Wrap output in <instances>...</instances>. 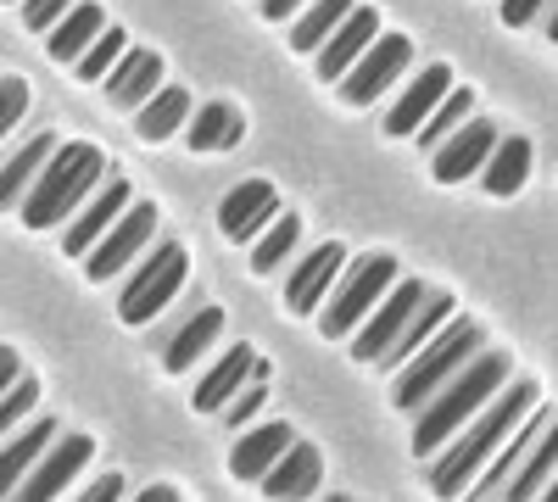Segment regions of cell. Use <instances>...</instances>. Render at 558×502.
Masks as SVG:
<instances>
[{
	"label": "cell",
	"instance_id": "cell-1",
	"mask_svg": "<svg viewBox=\"0 0 558 502\" xmlns=\"http://www.w3.org/2000/svg\"><path fill=\"white\" fill-rule=\"evenodd\" d=\"M531 414H536V380H508V391L492 407H481V414L447 441V452L425 469V486L441 502H463V491L486 475V464L508 446V436H514Z\"/></svg>",
	"mask_w": 558,
	"mask_h": 502
},
{
	"label": "cell",
	"instance_id": "cell-2",
	"mask_svg": "<svg viewBox=\"0 0 558 502\" xmlns=\"http://www.w3.org/2000/svg\"><path fill=\"white\" fill-rule=\"evenodd\" d=\"M508 380H514V363H508V352H481L470 369H463L425 414H418V425H413V458H436V452L470 425L481 407H492L502 391H508Z\"/></svg>",
	"mask_w": 558,
	"mask_h": 502
},
{
	"label": "cell",
	"instance_id": "cell-3",
	"mask_svg": "<svg viewBox=\"0 0 558 502\" xmlns=\"http://www.w3.org/2000/svg\"><path fill=\"white\" fill-rule=\"evenodd\" d=\"M101 179H107V157L96 146L73 140V146H62L51 157V168L39 173V185L23 196L17 218L28 223V230H57V223H68L89 201V191H96Z\"/></svg>",
	"mask_w": 558,
	"mask_h": 502
},
{
	"label": "cell",
	"instance_id": "cell-4",
	"mask_svg": "<svg viewBox=\"0 0 558 502\" xmlns=\"http://www.w3.org/2000/svg\"><path fill=\"white\" fill-rule=\"evenodd\" d=\"M475 357H481V325H470V318H452V325L397 375L391 402L402 407V414H425V407H430L463 369H470Z\"/></svg>",
	"mask_w": 558,
	"mask_h": 502
},
{
	"label": "cell",
	"instance_id": "cell-5",
	"mask_svg": "<svg viewBox=\"0 0 558 502\" xmlns=\"http://www.w3.org/2000/svg\"><path fill=\"white\" fill-rule=\"evenodd\" d=\"M391 291H397V262L391 257L368 252V257L347 262L341 285L330 291V302H324V313H318V330L324 335H357Z\"/></svg>",
	"mask_w": 558,
	"mask_h": 502
},
{
	"label": "cell",
	"instance_id": "cell-6",
	"mask_svg": "<svg viewBox=\"0 0 558 502\" xmlns=\"http://www.w3.org/2000/svg\"><path fill=\"white\" fill-rule=\"evenodd\" d=\"M184 273H191V257H184V246H179V241L157 246L146 262L134 268V280L123 285L118 318H123V325H146V318H157V313L184 291Z\"/></svg>",
	"mask_w": 558,
	"mask_h": 502
},
{
	"label": "cell",
	"instance_id": "cell-7",
	"mask_svg": "<svg viewBox=\"0 0 558 502\" xmlns=\"http://www.w3.org/2000/svg\"><path fill=\"white\" fill-rule=\"evenodd\" d=\"M425 302H430V291H425V285H418V280H402V285H397V291L375 307V318H368V325L357 330L352 357H357V363H380V357L402 341V330L413 325V313L425 307Z\"/></svg>",
	"mask_w": 558,
	"mask_h": 502
},
{
	"label": "cell",
	"instance_id": "cell-8",
	"mask_svg": "<svg viewBox=\"0 0 558 502\" xmlns=\"http://www.w3.org/2000/svg\"><path fill=\"white\" fill-rule=\"evenodd\" d=\"M89 452H96V441H89V436H62V441L28 469V480H23L7 502H57V497L73 486V475H84Z\"/></svg>",
	"mask_w": 558,
	"mask_h": 502
},
{
	"label": "cell",
	"instance_id": "cell-9",
	"mask_svg": "<svg viewBox=\"0 0 558 502\" xmlns=\"http://www.w3.org/2000/svg\"><path fill=\"white\" fill-rule=\"evenodd\" d=\"M408 57H413L408 34H380V39H375V51H368V57L341 78V101H347V107H368V101L380 96V89H391V84L402 78Z\"/></svg>",
	"mask_w": 558,
	"mask_h": 502
},
{
	"label": "cell",
	"instance_id": "cell-10",
	"mask_svg": "<svg viewBox=\"0 0 558 502\" xmlns=\"http://www.w3.org/2000/svg\"><path fill=\"white\" fill-rule=\"evenodd\" d=\"M151 235H157V207L134 201V207L118 218V230L84 257V273H89V280H112V273H123V268L134 262V252H146Z\"/></svg>",
	"mask_w": 558,
	"mask_h": 502
},
{
	"label": "cell",
	"instance_id": "cell-11",
	"mask_svg": "<svg viewBox=\"0 0 558 502\" xmlns=\"http://www.w3.org/2000/svg\"><path fill=\"white\" fill-rule=\"evenodd\" d=\"M452 68L447 62H436V68H425V73H413V84L402 89V101L386 112V134L391 140H408V134H418L430 118H436V107L452 96Z\"/></svg>",
	"mask_w": 558,
	"mask_h": 502
},
{
	"label": "cell",
	"instance_id": "cell-12",
	"mask_svg": "<svg viewBox=\"0 0 558 502\" xmlns=\"http://www.w3.org/2000/svg\"><path fill=\"white\" fill-rule=\"evenodd\" d=\"M274 218H279V196H274L268 179H246V185H235V191L218 201L223 241H263Z\"/></svg>",
	"mask_w": 558,
	"mask_h": 502
},
{
	"label": "cell",
	"instance_id": "cell-13",
	"mask_svg": "<svg viewBox=\"0 0 558 502\" xmlns=\"http://www.w3.org/2000/svg\"><path fill=\"white\" fill-rule=\"evenodd\" d=\"M341 273H347V246H336V241L313 246V257L296 262L291 285H286V307H291L296 318H307L318 302H330V291L341 285Z\"/></svg>",
	"mask_w": 558,
	"mask_h": 502
},
{
	"label": "cell",
	"instance_id": "cell-14",
	"mask_svg": "<svg viewBox=\"0 0 558 502\" xmlns=\"http://www.w3.org/2000/svg\"><path fill=\"white\" fill-rule=\"evenodd\" d=\"M123 212H129V185H123V179H107L101 196L62 230V252H68V257H89V252H96V246L118 230Z\"/></svg>",
	"mask_w": 558,
	"mask_h": 502
},
{
	"label": "cell",
	"instance_id": "cell-15",
	"mask_svg": "<svg viewBox=\"0 0 558 502\" xmlns=\"http://www.w3.org/2000/svg\"><path fill=\"white\" fill-rule=\"evenodd\" d=\"M375 39H380V12L375 7H357L336 34H330V45H324V51H318V78H347L368 51H375Z\"/></svg>",
	"mask_w": 558,
	"mask_h": 502
},
{
	"label": "cell",
	"instance_id": "cell-16",
	"mask_svg": "<svg viewBox=\"0 0 558 502\" xmlns=\"http://www.w3.org/2000/svg\"><path fill=\"white\" fill-rule=\"evenodd\" d=\"M497 151V134L486 118H470L441 151H430V173H436V185H458V179H470L486 168V157Z\"/></svg>",
	"mask_w": 558,
	"mask_h": 502
},
{
	"label": "cell",
	"instance_id": "cell-17",
	"mask_svg": "<svg viewBox=\"0 0 558 502\" xmlns=\"http://www.w3.org/2000/svg\"><path fill=\"white\" fill-rule=\"evenodd\" d=\"M257 363H263V357H257L252 346H229L223 363H218V369L196 385V396H191V402H196V414H223V407L257 380Z\"/></svg>",
	"mask_w": 558,
	"mask_h": 502
},
{
	"label": "cell",
	"instance_id": "cell-18",
	"mask_svg": "<svg viewBox=\"0 0 558 502\" xmlns=\"http://www.w3.org/2000/svg\"><path fill=\"white\" fill-rule=\"evenodd\" d=\"M291 446H296L291 425H257V430H246L235 446H229V475L235 480H263Z\"/></svg>",
	"mask_w": 558,
	"mask_h": 502
},
{
	"label": "cell",
	"instance_id": "cell-19",
	"mask_svg": "<svg viewBox=\"0 0 558 502\" xmlns=\"http://www.w3.org/2000/svg\"><path fill=\"white\" fill-rule=\"evenodd\" d=\"M157 89H162V57L157 51H129L107 78V101L123 107V112H140L146 101H157Z\"/></svg>",
	"mask_w": 558,
	"mask_h": 502
},
{
	"label": "cell",
	"instance_id": "cell-20",
	"mask_svg": "<svg viewBox=\"0 0 558 502\" xmlns=\"http://www.w3.org/2000/svg\"><path fill=\"white\" fill-rule=\"evenodd\" d=\"M318 475H324V464H318V452L313 446H291L286 458H279L257 486H263V497L268 502H302V497H313V486H318Z\"/></svg>",
	"mask_w": 558,
	"mask_h": 502
},
{
	"label": "cell",
	"instance_id": "cell-21",
	"mask_svg": "<svg viewBox=\"0 0 558 502\" xmlns=\"http://www.w3.org/2000/svg\"><path fill=\"white\" fill-rule=\"evenodd\" d=\"M447 325H452V296H430L425 307H418V313H413V325L402 330V341H397V346H391V352L380 357V369H391V375H402V369H408V363H413L418 352H425V346H430V341H436V335H441Z\"/></svg>",
	"mask_w": 558,
	"mask_h": 502
},
{
	"label": "cell",
	"instance_id": "cell-22",
	"mask_svg": "<svg viewBox=\"0 0 558 502\" xmlns=\"http://www.w3.org/2000/svg\"><path fill=\"white\" fill-rule=\"evenodd\" d=\"M51 446H57V425H51V419H39V425H28L23 436H12L7 452H0V497H12V491L28 480V469H34Z\"/></svg>",
	"mask_w": 558,
	"mask_h": 502
},
{
	"label": "cell",
	"instance_id": "cell-23",
	"mask_svg": "<svg viewBox=\"0 0 558 502\" xmlns=\"http://www.w3.org/2000/svg\"><path fill=\"white\" fill-rule=\"evenodd\" d=\"M107 34V12L96 7V0H78V7L51 28V39H45V51H51L57 62H78L84 51H89V45H96Z\"/></svg>",
	"mask_w": 558,
	"mask_h": 502
},
{
	"label": "cell",
	"instance_id": "cell-24",
	"mask_svg": "<svg viewBox=\"0 0 558 502\" xmlns=\"http://www.w3.org/2000/svg\"><path fill=\"white\" fill-rule=\"evenodd\" d=\"M57 151H62L57 134H39V140H28V146L7 162V173H0V201H7V207H23V196L39 185V173L51 168Z\"/></svg>",
	"mask_w": 558,
	"mask_h": 502
},
{
	"label": "cell",
	"instance_id": "cell-25",
	"mask_svg": "<svg viewBox=\"0 0 558 502\" xmlns=\"http://www.w3.org/2000/svg\"><path fill=\"white\" fill-rule=\"evenodd\" d=\"M241 112L235 107H223V101H213V107H202L191 123H184V146H191L196 157H207V151H235L241 146Z\"/></svg>",
	"mask_w": 558,
	"mask_h": 502
},
{
	"label": "cell",
	"instance_id": "cell-26",
	"mask_svg": "<svg viewBox=\"0 0 558 502\" xmlns=\"http://www.w3.org/2000/svg\"><path fill=\"white\" fill-rule=\"evenodd\" d=\"M525 173H531V140H520V134H508V140H497V151L486 157V168H481V185H486V196H520Z\"/></svg>",
	"mask_w": 558,
	"mask_h": 502
},
{
	"label": "cell",
	"instance_id": "cell-27",
	"mask_svg": "<svg viewBox=\"0 0 558 502\" xmlns=\"http://www.w3.org/2000/svg\"><path fill=\"white\" fill-rule=\"evenodd\" d=\"M213 341H223V313H218V307H202V313L191 318V325H184V330L168 341L162 369H168V375H184V369H191V363H196Z\"/></svg>",
	"mask_w": 558,
	"mask_h": 502
},
{
	"label": "cell",
	"instance_id": "cell-28",
	"mask_svg": "<svg viewBox=\"0 0 558 502\" xmlns=\"http://www.w3.org/2000/svg\"><path fill=\"white\" fill-rule=\"evenodd\" d=\"M553 475H558V419L542 430V441H536V452L525 458V469L508 480V491H502V502H536L547 486H553Z\"/></svg>",
	"mask_w": 558,
	"mask_h": 502
},
{
	"label": "cell",
	"instance_id": "cell-29",
	"mask_svg": "<svg viewBox=\"0 0 558 502\" xmlns=\"http://www.w3.org/2000/svg\"><path fill=\"white\" fill-rule=\"evenodd\" d=\"M352 12H357L352 0H313V7L291 23V51H302V57L324 51V45H330V34H336Z\"/></svg>",
	"mask_w": 558,
	"mask_h": 502
},
{
	"label": "cell",
	"instance_id": "cell-30",
	"mask_svg": "<svg viewBox=\"0 0 558 502\" xmlns=\"http://www.w3.org/2000/svg\"><path fill=\"white\" fill-rule=\"evenodd\" d=\"M191 96H184L179 84L157 89V101H146L134 112V128H140V140H168V134H179V123H191Z\"/></svg>",
	"mask_w": 558,
	"mask_h": 502
},
{
	"label": "cell",
	"instance_id": "cell-31",
	"mask_svg": "<svg viewBox=\"0 0 558 502\" xmlns=\"http://www.w3.org/2000/svg\"><path fill=\"white\" fill-rule=\"evenodd\" d=\"M470 118H475V96H470V89H463V84H458V89H452V96H447V101L436 107V118H430L425 128H418V134H413V140H418V146H425V151H441V146L452 140V134H458L463 123H470Z\"/></svg>",
	"mask_w": 558,
	"mask_h": 502
},
{
	"label": "cell",
	"instance_id": "cell-32",
	"mask_svg": "<svg viewBox=\"0 0 558 502\" xmlns=\"http://www.w3.org/2000/svg\"><path fill=\"white\" fill-rule=\"evenodd\" d=\"M296 241H302V223H296L291 212H279V218L268 223V235L252 241V273H274L279 262L296 252Z\"/></svg>",
	"mask_w": 558,
	"mask_h": 502
},
{
	"label": "cell",
	"instance_id": "cell-33",
	"mask_svg": "<svg viewBox=\"0 0 558 502\" xmlns=\"http://www.w3.org/2000/svg\"><path fill=\"white\" fill-rule=\"evenodd\" d=\"M123 57H129L123 28H107V34H101V39L78 57V73H73V78H84V84H89V78H112V68H118Z\"/></svg>",
	"mask_w": 558,
	"mask_h": 502
},
{
	"label": "cell",
	"instance_id": "cell-34",
	"mask_svg": "<svg viewBox=\"0 0 558 502\" xmlns=\"http://www.w3.org/2000/svg\"><path fill=\"white\" fill-rule=\"evenodd\" d=\"M263 396H268V363H257V380L235 396V402H229L223 407V430H235V425H246L252 414H257V407H263Z\"/></svg>",
	"mask_w": 558,
	"mask_h": 502
},
{
	"label": "cell",
	"instance_id": "cell-35",
	"mask_svg": "<svg viewBox=\"0 0 558 502\" xmlns=\"http://www.w3.org/2000/svg\"><path fill=\"white\" fill-rule=\"evenodd\" d=\"M17 12H23V23H28L34 34H45V28H57V23L73 12V0H23Z\"/></svg>",
	"mask_w": 558,
	"mask_h": 502
},
{
	"label": "cell",
	"instance_id": "cell-36",
	"mask_svg": "<svg viewBox=\"0 0 558 502\" xmlns=\"http://www.w3.org/2000/svg\"><path fill=\"white\" fill-rule=\"evenodd\" d=\"M23 107H28V84L17 73H7V78H0V128H17Z\"/></svg>",
	"mask_w": 558,
	"mask_h": 502
},
{
	"label": "cell",
	"instance_id": "cell-37",
	"mask_svg": "<svg viewBox=\"0 0 558 502\" xmlns=\"http://www.w3.org/2000/svg\"><path fill=\"white\" fill-rule=\"evenodd\" d=\"M28 407H34V380H17V385L7 391V402H0V436H12Z\"/></svg>",
	"mask_w": 558,
	"mask_h": 502
},
{
	"label": "cell",
	"instance_id": "cell-38",
	"mask_svg": "<svg viewBox=\"0 0 558 502\" xmlns=\"http://www.w3.org/2000/svg\"><path fill=\"white\" fill-rule=\"evenodd\" d=\"M553 0H502V23L508 28H531L536 23V12H547Z\"/></svg>",
	"mask_w": 558,
	"mask_h": 502
},
{
	"label": "cell",
	"instance_id": "cell-39",
	"mask_svg": "<svg viewBox=\"0 0 558 502\" xmlns=\"http://www.w3.org/2000/svg\"><path fill=\"white\" fill-rule=\"evenodd\" d=\"M78 502H123V475H101Z\"/></svg>",
	"mask_w": 558,
	"mask_h": 502
},
{
	"label": "cell",
	"instance_id": "cell-40",
	"mask_svg": "<svg viewBox=\"0 0 558 502\" xmlns=\"http://www.w3.org/2000/svg\"><path fill=\"white\" fill-rule=\"evenodd\" d=\"M23 380V363H17V352L12 346H0V391H12Z\"/></svg>",
	"mask_w": 558,
	"mask_h": 502
},
{
	"label": "cell",
	"instance_id": "cell-41",
	"mask_svg": "<svg viewBox=\"0 0 558 502\" xmlns=\"http://www.w3.org/2000/svg\"><path fill=\"white\" fill-rule=\"evenodd\" d=\"M296 7H302V0H263V17L286 23V17H296Z\"/></svg>",
	"mask_w": 558,
	"mask_h": 502
},
{
	"label": "cell",
	"instance_id": "cell-42",
	"mask_svg": "<svg viewBox=\"0 0 558 502\" xmlns=\"http://www.w3.org/2000/svg\"><path fill=\"white\" fill-rule=\"evenodd\" d=\"M134 502H179V497H173V491H168V486H146V491H140V497H134Z\"/></svg>",
	"mask_w": 558,
	"mask_h": 502
},
{
	"label": "cell",
	"instance_id": "cell-43",
	"mask_svg": "<svg viewBox=\"0 0 558 502\" xmlns=\"http://www.w3.org/2000/svg\"><path fill=\"white\" fill-rule=\"evenodd\" d=\"M547 34L558 39V0H553V12H547Z\"/></svg>",
	"mask_w": 558,
	"mask_h": 502
},
{
	"label": "cell",
	"instance_id": "cell-44",
	"mask_svg": "<svg viewBox=\"0 0 558 502\" xmlns=\"http://www.w3.org/2000/svg\"><path fill=\"white\" fill-rule=\"evenodd\" d=\"M536 502H558V475H553V486H547V491H542Z\"/></svg>",
	"mask_w": 558,
	"mask_h": 502
},
{
	"label": "cell",
	"instance_id": "cell-45",
	"mask_svg": "<svg viewBox=\"0 0 558 502\" xmlns=\"http://www.w3.org/2000/svg\"><path fill=\"white\" fill-rule=\"evenodd\" d=\"M330 502H347V497H330Z\"/></svg>",
	"mask_w": 558,
	"mask_h": 502
},
{
	"label": "cell",
	"instance_id": "cell-46",
	"mask_svg": "<svg viewBox=\"0 0 558 502\" xmlns=\"http://www.w3.org/2000/svg\"><path fill=\"white\" fill-rule=\"evenodd\" d=\"M12 7H23V0H12Z\"/></svg>",
	"mask_w": 558,
	"mask_h": 502
}]
</instances>
